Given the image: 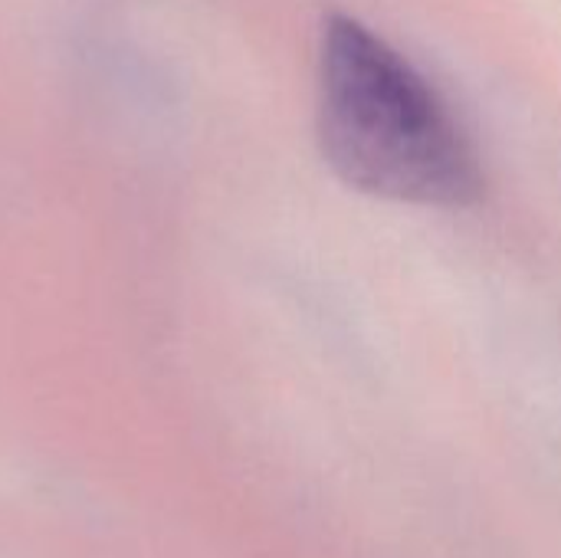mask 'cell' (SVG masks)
Instances as JSON below:
<instances>
[{"label":"cell","mask_w":561,"mask_h":558,"mask_svg":"<svg viewBox=\"0 0 561 558\" xmlns=\"http://www.w3.org/2000/svg\"><path fill=\"white\" fill-rule=\"evenodd\" d=\"M316 89L319 148L342 184L434 210H467L483 201V161L460 118L362 20L329 16Z\"/></svg>","instance_id":"1"}]
</instances>
